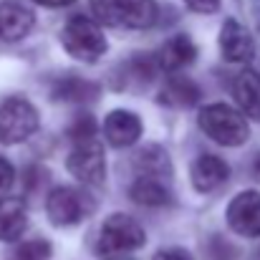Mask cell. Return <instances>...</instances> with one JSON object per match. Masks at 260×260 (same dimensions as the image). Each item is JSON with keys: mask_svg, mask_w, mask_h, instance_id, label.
Here are the masks:
<instances>
[{"mask_svg": "<svg viewBox=\"0 0 260 260\" xmlns=\"http://www.w3.org/2000/svg\"><path fill=\"white\" fill-rule=\"evenodd\" d=\"M200 129L222 147H240L250 137L245 116L228 104H210L200 111Z\"/></svg>", "mask_w": 260, "mask_h": 260, "instance_id": "cell-1", "label": "cell"}, {"mask_svg": "<svg viewBox=\"0 0 260 260\" xmlns=\"http://www.w3.org/2000/svg\"><path fill=\"white\" fill-rule=\"evenodd\" d=\"M99 23L114 28H149L157 20L154 0H91Z\"/></svg>", "mask_w": 260, "mask_h": 260, "instance_id": "cell-2", "label": "cell"}, {"mask_svg": "<svg viewBox=\"0 0 260 260\" xmlns=\"http://www.w3.org/2000/svg\"><path fill=\"white\" fill-rule=\"evenodd\" d=\"M61 43L69 51V56H74L76 61H86V63L99 61L106 51V38H104L101 25L86 15H74L66 23L61 33Z\"/></svg>", "mask_w": 260, "mask_h": 260, "instance_id": "cell-3", "label": "cell"}, {"mask_svg": "<svg viewBox=\"0 0 260 260\" xmlns=\"http://www.w3.org/2000/svg\"><path fill=\"white\" fill-rule=\"evenodd\" d=\"M144 240H147L144 228L134 217H129V215H111L104 222V228H101L99 253L106 255V258L124 255V253L139 250L144 245Z\"/></svg>", "mask_w": 260, "mask_h": 260, "instance_id": "cell-4", "label": "cell"}, {"mask_svg": "<svg viewBox=\"0 0 260 260\" xmlns=\"http://www.w3.org/2000/svg\"><path fill=\"white\" fill-rule=\"evenodd\" d=\"M38 129V111L28 99L13 96L0 104V142L20 144Z\"/></svg>", "mask_w": 260, "mask_h": 260, "instance_id": "cell-5", "label": "cell"}, {"mask_svg": "<svg viewBox=\"0 0 260 260\" xmlns=\"http://www.w3.org/2000/svg\"><path fill=\"white\" fill-rule=\"evenodd\" d=\"M91 210H93V202L74 187H56V189H51V194L46 200V212H48L51 222L58 228L81 222L86 215H91Z\"/></svg>", "mask_w": 260, "mask_h": 260, "instance_id": "cell-6", "label": "cell"}, {"mask_svg": "<svg viewBox=\"0 0 260 260\" xmlns=\"http://www.w3.org/2000/svg\"><path fill=\"white\" fill-rule=\"evenodd\" d=\"M69 172L74 174L79 182L84 184H101L106 177V159H104V149L96 139L86 142H76V147L69 154Z\"/></svg>", "mask_w": 260, "mask_h": 260, "instance_id": "cell-7", "label": "cell"}, {"mask_svg": "<svg viewBox=\"0 0 260 260\" xmlns=\"http://www.w3.org/2000/svg\"><path fill=\"white\" fill-rule=\"evenodd\" d=\"M228 225L243 238H260V192H240L228 205Z\"/></svg>", "mask_w": 260, "mask_h": 260, "instance_id": "cell-8", "label": "cell"}, {"mask_svg": "<svg viewBox=\"0 0 260 260\" xmlns=\"http://www.w3.org/2000/svg\"><path fill=\"white\" fill-rule=\"evenodd\" d=\"M220 51L230 63H248L255 56V41L245 25L238 20H225L220 30Z\"/></svg>", "mask_w": 260, "mask_h": 260, "instance_id": "cell-9", "label": "cell"}, {"mask_svg": "<svg viewBox=\"0 0 260 260\" xmlns=\"http://www.w3.org/2000/svg\"><path fill=\"white\" fill-rule=\"evenodd\" d=\"M104 137L111 147H132L142 137V119L134 111L116 109L104 121Z\"/></svg>", "mask_w": 260, "mask_h": 260, "instance_id": "cell-10", "label": "cell"}, {"mask_svg": "<svg viewBox=\"0 0 260 260\" xmlns=\"http://www.w3.org/2000/svg\"><path fill=\"white\" fill-rule=\"evenodd\" d=\"M189 174H192V184H194L197 192H212V189H217L220 184L228 182L230 167H228L225 159H220L215 154H202V157L194 159Z\"/></svg>", "mask_w": 260, "mask_h": 260, "instance_id": "cell-11", "label": "cell"}, {"mask_svg": "<svg viewBox=\"0 0 260 260\" xmlns=\"http://www.w3.org/2000/svg\"><path fill=\"white\" fill-rule=\"evenodd\" d=\"M33 28V13L18 3L0 5V38L3 41H20Z\"/></svg>", "mask_w": 260, "mask_h": 260, "instance_id": "cell-12", "label": "cell"}, {"mask_svg": "<svg viewBox=\"0 0 260 260\" xmlns=\"http://www.w3.org/2000/svg\"><path fill=\"white\" fill-rule=\"evenodd\" d=\"M28 225V210L18 197H0V240L13 243Z\"/></svg>", "mask_w": 260, "mask_h": 260, "instance_id": "cell-13", "label": "cell"}, {"mask_svg": "<svg viewBox=\"0 0 260 260\" xmlns=\"http://www.w3.org/2000/svg\"><path fill=\"white\" fill-rule=\"evenodd\" d=\"M194 56H197V48H194V43L189 41V36H174V38H170V41L162 46L157 63H159L165 71L177 74V71H182L184 66H189V63L194 61Z\"/></svg>", "mask_w": 260, "mask_h": 260, "instance_id": "cell-14", "label": "cell"}, {"mask_svg": "<svg viewBox=\"0 0 260 260\" xmlns=\"http://www.w3.org/2000/svg\"><path fill=\"white\" fill-rule=\"evenodd\" d=\"M233 96H235L243 114L260 119V74H255V71L238 74L233 81Z\"/></svg>", "mask_w": 260, "mask_h": 260, "instance_id": "cell-15", "label": "cell"}, {"mask_svg": "<svg viewBox=\"0 0 260 260\" xmlns=\"http://www.w3.org/2000/svg\"><path fill=\"white\" fill-rule=\"evenodd\" d=\"M162 104L167 106H177V109H187L192 104L200 101V88L194 86L187 76H172L165 88H162V96H159Z\"/></svg>", "mask_w": 260, "mask_h": 260, "instance_id": "cell-16", "label": "cell"}, {"mask_svg": "<svg viewBox=\"0 0 260 260\" xmlns=\"http://www.w3.org/2000/svg\"><path fill=\"white\" fill-rule=\"evenodd\" d=\"M132 200L139 202V205H147V207H159V205H167L170 202V189L165 187L162 179L157 177H139L132 189H129Z\"/></svg>", "mask_w": 260, "mask_h": 260, "instance_id": "cell-17", "label": "cell"}, {"mask_svg": "<svg viewBox=\"0 0 260 260\" xmlns=\"http://www.w3.org/2000/svg\"><path fill=\"white\" fill-rule=\"evenodd\" d=\"M51 93L58 101H88L99 93V86L91 81H84V79H76V76H66L53 84Z\"/></svg>", "mask_w": 260, "mask_h": 260, "instance_id": "cell-18", "label": "cell"}, {"mask_svg": "<svg viewBox=\"0 0 260 260\" xmlns=\"http://www.w3.org/2000/svg\"><path fill=\"white\" fill-rule=\"evenodd\" d=\"M137 167L139 172H144L142 177H165V172L170 174V159H167V152L159 149V147H147L137 154Z\"/></svg>", "mask_w": 260, "mask_h": 260, "instance_id": "cell-19", "label": "cell"}, {"mask_svg": "<svg viewBox=\"0 0 260 260\" xmlns=\"http://www.w3.org/2000/svg\"><path fill=\"white\" fill-rule=\"evenodd\" d=\"M51 258V243L48 240H25L20 243L8 260H48Z\"/></svg>", "mask_w": 260, "mask_h": 260, "instance_id": "cell-20", "label": "cell"}, {"mask_svg": "<svg viewBox=\"0 0 260 260\" xmlns=\"http://www.w3.org/2000/svg\"><path fill=\"white\" fill-rule=\"evenodd\" d=\"M69 137H71L74 142H86V139H93V137H96V121H93V116H91V114H81V116L71 124Z\"/></svg>", "mask_w": 260, "mask_h": 260, "instance_id": "cell-21", "label": "cell"}, {"mask_svg": "<svg viewBox=\"0 0 260 260\" xmlns=\"http://www.w3.org/2000/svg\"><path fill=\"white\" fill-rule=\"evenodd\" d=\"M13 182H15V170H13V165H10L8 159L0 157V197L8 194V189L13 187Z\"/></svg>", "mask_w": 260, "mask_h": 260, "instance_id": "cell-22", "label": "cell"}, {"mask_svg": "<svg viewBox=\"0 0 260 260\" xmlns=\"http://www.w3.org/2000/svg\"><path fill=\"white\" fill-rule=\"evenodd\" d=\"M184 5L197 13H215L220 8V0H184Z\"/></svg>", "mask_w": 260, "mask_h": 260, "instance_id": "cell-23", "label": "cell"}, {"mask_svg": "<svg viewBox=\"0 0 260 260\" xmlns=\"http://www.w3.org/2000/svg\"><path fill=\"white\" fill-rule=\"evenodd\" d=\"M154 260H192V255L182 248H167V250H159Z\"/></svg>", "mask_w": 260, "mask_h": 260, "instance_id": "cell-24", "label": "cell"}, {"mask_svg": "<svg viewBox=\"0 0 260 260\" xmlns=\"http://www.w3.org/2000/svg\"><path fill=\"white\" fill-rule=\"evenodd\" d=\"M38 5H46V8H63V5H71L74 0H33Z\"/></svg>", "mask_w": 260, "mask_h": 260, "instance_id": "cell-25", "label": "cell"}, {"mask_svg": "<svg viewBox=\"0 0 260 260\" xmlns=\"http://www.w3.org/2000/svg\"><path fill=\"white\" fill-rule=\"evenodd\" d=\"M253 172H255V177H260V157L255 159V165H253Z\"/></svg>", "mask_w": 260, "mask_h": 260, "instance_id": "cell-26", "label": "cell"}]
</instances>
